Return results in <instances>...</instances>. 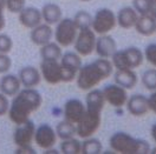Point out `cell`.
Here are the masks:
<instances>
[{"label":"cell","instance_id":"6da1fadb","mask_svg":"<svg viewBox=\"0 0 156 154\" xmlns=\"http://www.w3.org/2000/svg\"><path fill=\"white\" fill-rule=\"evenodd\" d=\"M43 104V96L36 88H23L13 96L9 108L10 120L19 125L30 119V116L40 108Z\"/></svg>","mask_w":156,"mask_h":154},{"label":"cell","instance_id":"7a4b0ae2","mask_svg":"<svg viewBox=\"0 0 156 154\" xmlns=\"http://www.w3.org/2000/svg\"><path fill=\"white\" fill-rule=\"evenodd\" d=\"M112 72V62L105 58H98L92 62L82 65L76 77L78 88L82 91H90L108 79Z\"/></svg>","mask_w":156,"mask_h":154},{"label":"cell","instance_id":"3957f363","mask_svg":"<svg viewBox=\"0 0 156 154\" xmlns=\"http://www.w3.org/2000/svg\"><path fill=\"white\" fill-rule=\"evenodd\" d=\"M110 148L114 153L122 154H148L150 145L143 139L134 138L126 132H116L109 139Z\"/></svg>","mask_w":156,"mask_h":154},{"label":"cell","instance_id":"277c9868","mask_svg":"<svg viewBox=\"0 0 156 154\" xmlns=\"http://www.w3.org/2000/svg\"><path fill=\"white\" fill-rule=\"evenodd\" d=\"M112 66L116 69H135L140 67L144 60L143 52L135 46L117 49L111 57Z\"/></svg>","mask_w":156,"mask_h":154},{"label":"cell","instance_id":"5b68a950","mask_svg":"<svg viewBox=\"0 0 156 154\" xmlns=\"http://www.w3.org/2000/svg\"><path fill=\"white\" fill-rule=\"evenodd\" d=\"M56 25V29L53 31V37L56 39V42L60 47H69L73 45L78 33V28L73 19L62 18Z\"/></svg>","mask_w":156,"mask_h":154},{"label":"cell","instance_id":"8992f818","mask_svg":"<svg viewBox=\"0 0 156 154\" xmlns=\"http://www.w3.org/2000/svg\"><path fill=\"white\" fill-rule=\"evenodd\" d=\"M101 124H102V112L87 109L83 118L76 125L77 135L82 139L90 138L99 129Z\"/></svg>","mask_w":156,"mask_h":154},{"label":"cell","instance_id":"52a82bcc","mask_svg":"<svg viewBox=\"0 0 156 154\" xmlns=\"http://www.w3.org/2000/svg\"><path fill=\"white\" fill-rule=\"evenodd\" d=\"M116 14L114 11L103 7L97 10L95 15L92 17V24L91 28L96 34H108L116 27Z\"/></svg>","mask_w":156,"mask_h":154},{"label":"cell","instance_id":"ba28073f","mask_svg":"<svg viewBox=\"0 0 156 154\" xmlns=\"http://www.w3.org/2000/svg\"><path fill=\"white\" fill-rule=\"evenodd\" d=\"M62 72H63V82H71L73 81L79 68L82 66V58L77 52H66L62 54L59 59Z\"/></svg>","mask_w":156,"mask_h":154},{"label":"cell","instance_id":"9c48e42d","mask_svg":"<svg viewBox=\"0 0 156 154\" xmlns=\"http://www.w3.org/2000/svg\"><path fill=\"white\" fill-rule=\"evenodd\" d=\"M96 33L91 27L78 29L77 37L73 42L75 52H77L80 57H88L94 51L96 45Z\"/></svg>","mask_w":156,"mask_h":154},{"label":"cell","instance_id":"30bf717a","mask_svg":"<svg viewBox=\"0 0 156 154\" xmlns=\"http://www.w3.org/2000/svg\"><path fill=\"white\" fill-rule=\"evenodd\" d=\"M40 73L41 78L50 85L63 82V72L59 60H41Z\"/></svg>","mask_w":156,"mask_h":154},{"label":"cell","instance_id":"8fae6325","mask_svg":"<svg viewBox=\"0 0 156 154\" xmlns=\"http://www.w3.org/2000/svg\"><path fill=\"white\" fill-rule=\"evenodd\" d=\"M102 92L105 99V102H108L110 106L115 108H122L123 106H126L128 100V93L126 88L117 84H111L104 87Z\"/></svg>","mask_w":156,"mask_h":154},{"label":"cell","instance_id":"7c38bea8","mask_svg":"<svg viewBox=\"0 0 156 154\" xmlns=\"http://www.w3.org/2000/svg\"><path fill=\"white\" fill-rule=\"evenodd\" d=\"M36 132V125L32 120L27 119L23 124L17 125V128L13 133V142L17 145V147L20 146H29L32 144Z\"/></svg>","mask_w":156,"mask_h":154},{"label":"cell","instance_id":"4fadbf2b","mask_svg":"<svg viewBox=\"0 0 156 154\" xmlns=\"http://www.w3.org/2000/svg\"><path fill=\"white\" fill-rule=\"evenodd\" d=\"M34 142L38 147L43 149H48L53 147L57 142V134L53 127H51L49 124H41L36 128L34 132Z\"/></svg>","mask_w":156,"mask_h":154},{"label":"cell","instance_id":"5bb4252c","mask_svg":"<svg viewBox=\"0 0 156 154\" xmlns=\"http://www.w3.org/2000/svg\"><path fill=\"white\" fill-rule=\"evenodd\" d=\"M87 111L85 104L79 99H69L64 105V119L77 125Z\"/></svg>","mask_w":156,"mask_h":154},{"label":"cell","instance_id":"9a60e30c","mask_svg":"<svg viewBox=\"0 0 156 154\" xmlns=\"http://www.w3.org/2000/svg\"><path fill=\"white\" fill-rule=\"evenodd\" d=\"M117 51L116 40L109 34H101L99 38L96 39L95 52L99 58L109 59Z\"/></svg>","mask_w":156,"mask_h":154},{"label":"cell","instance_id":"2e32d148","mask_svg":"<svg viewBox=\"0 0 156 154\" xmlns=\"http://www.w3.org/2000/svg\"><path fill=\"white\" fill-rule=\"evenodd\" d=\"M18 19H19V22L24 27L30 29L38 26L39 24H41V21H43L40 10L37 7H33V6H29V7L25 6L18 13Z\"/></svg>","mask_w":156,"mask_h":154},{"label":"cell","instance_id":"e0dca14e","mask_svg":"<svg viewBox=\"0 0 156 154\" xmlns=\"http://www.w3.org/2000/svg\"><path fill=\"white\" fill-rule=\"evenodd\" d=\"M126 106L133 116H143L149 112L148 98L143 94H133L128 98Z\"/></svg>","mask_w":156,"mask_h":154},{"label":"cell","instance_id":"ac0fdd59","mask_svg":"<svg viewBox=\"0 0 156 154\" xmlns=\"http://www.w3.org/2000/svg\"><path fill=\"white\" fill-rule=\"evenodd\" d=\"M18 77L21 86L25 88H36L41 81V73L34 66H25L19 71Z\"/></svg>","mask_w":156,"mask_h":154},{"label":"cell","instance_id":"d6986e66","mask_svg":"<svg viewBox=\"0 0 156 154\" xmlns=\"http://www.w3.org/2000/svg\"><path fill=\"white\" fill-rule=\"evenodd\" d=\"M52 37H53V29L51 27V25L45 22L39 24L38 26L33 27L31 29V34H30L31 41L39 47L50 42Z\"/></svg>","mask_w":156,"mask_h":154},{"label":"cell","instance_id":"ffe728a7","mask_svg":"<svg viewBox=\"0 0 156 154\" xmlns=\"http://www.w3.org/2000/svg\"><path fill=\"white\" fill-rule=\"evenodd\" d=\"M21 89V82L18 75L6 74L0 79V92L7 96L16 95Z\"/></svg>","mask_w":156,"mask_h":154},{"label":"cell","instance_id":"44dd1931","mask_svg":"<svg viewBox=\"0 0 156 154\" xmlns=\"http://www.w3.org/2000/svg\"><path fill=\"white\" fill-rule=\"evenodd\" d=\"M138 18V13L134 10V7H123L118 11L116 14L117 25L124 29L133 28L136 24V20Z\"/></svg>","mask_w":156,"mask_h":154},{"label":"cell","instance_id":"7402d4cb","mask_svg":"<svg viewBox=\"0 0 156 154\" xmlns=\"http://www.w3.org/2000/svg\"><path fill=\"white\" fill-rule=\"evenodd\" d=\"M115 84L122 86L126 89H133L137 84V74L134 69H116L115 74Z\"/></svg>","mask_w":156,"mask_h":154},{"label":"cell","instance_id":"603a6c76","mask_svg":"<svg viewBox=\"0 0 156 154\" xmlns=\"http://www.w3.org/2000/svg\"><path fill=\"white\" fill-rule=\"evenodd\" d=\"M134 28L136 29L138 34L144 37H150L156 32V19H154L150 14L138 15Z\"/></svg>","mask_w":156,"mask_h":154},{"label":"cell","instance_id":"cb8c5ba5","mask_svg":"<svg viewBox=\"0 0 156 154\" xmlns=\"http://www.w3.org/2000/svg\"><path fill=\"white\" fill-rule=\"evenodd\" d=\"M41 12V18L45 24L49 25H56L59 20L63 18V12L60 6L55 2H48L43 6L40 10Z\"/></svg>","mask_w":156,"mask_h":154},{"label":"cell","instance_id":"d4e9b609","mask_svg":"<svg viewBox=\"0 0 156 154\" xmlns=\"http://www.w3.org/2000/svg\"><path fill=\"white\" fill-rule=\"evenodd\" d=\"M104 104H105V99L103 95L102 89L98 88H92L90 89L85 98V107L87 109H91V111H96V112H102L104 108Z\"/></svg>","mask_w":156,"mask_h":154},{"label":"cell","instance_id":"484cf974","mask_svg":"<svg viewBox=\"0 0 156 154\" xmlns=\"http://www.w3.org/2000/svg\"><path fill=\"white\" fill-rule=\"evenodd\" d=\"M39 53H40L41 60H59L63 54L62 47L57 42H52V41L40 46Z\"/></svg>","mask_w":156,"mask_h":154},{"label":"cell","instance_id":"4316f807","mask_svg":"<svg viewBox=\"0 0 156 154\" xmlns=\"http://www.w3.org/2000/svg\"><path fill=\"white\" fill-rule=\"evenodd\" d=\"M56 134L57 138H59L60 140H65V139H70V138H73L75 135H77L76 132V125L70 122L68 120H63L57 124L56 126Z\"/></svg>","mask_w":156,"mask_h":154},{"label":"cell","instance_id":"83f0119b","mask_svg":"<svg viewBox=\"0 0 156 154\" xmlns=\"http://www.w3.org/2000/svg\"><path fill=\"white\" fill-rule=\"evenodd\" d=\"M103 152V145L96 138H85L82 142V151L83 154H101Z\"/></svg>","mask_w":156,"mask_h":154},{"label":"cell","instance_id":"f1b7e54d","mask_svg":"<svg viewBox=\"0 0 156 154\" xmlns=\"http://www.w3.org/2000/svg\"><path fill=\"white\" fill-rule=\"evenodd\" d=\"M82 151V142L73 138L62 140L60 142V152L63 154H79Z\"/></svg>","mask_w":156,"mask_h":154},{"label":"cell","instance_id":"f546056e","mask_svg":"<svg viewBox=\"0 0 156 154\" xmlns=\"http://www.w3.org/2000/svg\"><path fill=\"white\" fill-rule=\"evenodd\" d=\"M73 21L78 29L91 27L92 24V15L87 11H78L73 17Z\"/></svg>","mask_w":156,"mask_h":154},{"label":"cell","instance_id":"4dcf8cb0","mask_svg":"<svg viewBox=\"0 0 156 154\" xmlns=\"http://www.w3.org/2000/svg\"><path fill=\"white\" fill-rule=\"evenodd\" d=\"M142 84L148 91L156 89V68H148L142 74Z\"/></svg>","mask_w":156,"mask_h":154},{"label":"cell","instance_id":"1f68e13d","mask_svg":"<svg viewBox=\"0 0 156 154\" xmlns=\"http://www.w3.org/2000/svg\"><path fill=\"white\" fill-rule=\"evenodd\" d=\"M151 0H133V7L138 13V15L149 14L151 10Z\"/></svg>","mask_w":156,"mask_h":154},{"label":"cell","instance_id":"d6a6232c","mask_svg":"<svg viewBox=\"0 0 156 154\" xmlns=\"http://www.w3.org/2000/svg\"><path fill=\"white\" fill-rule=\"evenodd\" d=\"M13 48V41L9 34L0 32V53H10Z\"/></svg>","mask_w":156,"mask_h":154},{"label":"cell","instance_id":"836d02e7","mask_svg":"<svg viewBox=\"0 0 156 154\" xmlns=\"http://www.w3.org/2000/svg\"><path fill=\"white\" fill-rule=\"evenodd\" d=\"M144 59L156 68V44H149L144 49Z\"/></svg>","mask_w":156,"mask_h":154},{"label":"cell","instance_id":"e575fe53","mask_svg":"<svg viewBox=\"0 0 156 154\" xmlns=\"http://www.w3.org/2000/svg\"><path fill=\"white\" fill-rule=\"evenodd\" d=\"M5 1H6V10L17 14L25 7L26 4V0H5Z\"/></svg>","mask_w":156,"mask_h":154},{"label":"cell","instance_id":"d590c367","mask_svg":"<svg viewBox=\"0 0 156 154\" xmlns=\"http://www.w3.org/2000/svg\"><path fill=\"white\" fill-rule=\"evenodd\" d=\"M12 67V59L7 53H0V74L7 73Z\"/></svg>","mask_w":156,"mask_h":154},{"label":"cell","instance_id":"8d00e7d4","mask_svg":"<svg viewBox=\"0 0 156 154\" xmlns=\"http://www.w3.org/2000/svg\"><path fill=\"white\" fill-rule=\"evenodd\" d=\"M10 104L11 102L9 101V96L0 92V116H4L7 114L9 108H10Z\"/></svg>","mask_w":156,"mask_h":154},{"label":"cell","instance_id":"74e56055","mask_svg":"<svg viewBox=\"0 0 156 154\" xmlns=\"http://www.w3.org/2000/svg\"><path fill=\"white\" fill-rule=\"evenodd\" d=\"M5 10H6V1L5 0H0V32L5 28V26H6Z\"/></svg>","mask_w":156,"mask_h":154},{"label":"cell","instance_id":"f35d334b","mask_svg":"<svg viewBox=\"0 0 156 154\" xmlns=\"http://www.w3.org/2000/svg\"><path fill=\"white\" fill-rule=\"evenodd\" d=\"M16 154H36V149L29 145V146H20V147H17L16 149Z\"/></svg>","mask_w":156,"mask_h":154},{"label":"cell","instance_id":"ab89813d","mask_svg":"<svg viewBox=\"0 0 156 154\" xmlns=\"http://www.w3.org/2000/svg\"><path fill=\"white\" fill-rule=\"evenodd\" d=\"M148 105H149V111L156 114V89L151 91V94L148 98Z\"/></svg>","mask_w":156,"mask_h":154},{"label":"cell","instance_id":"60d3db41","mask_svg":"<svg viewBox=\"0 0 156 154\" xmlns=\"http://www.w3.org/2000/svg\"><path fill=\"white\" fill-rule=\"evenodd\" d=\"M154 19H156V1H153V5H151V10L149 13Z\"/></svg>","mask_w":156,"mask_h":154},{"label":"cell","instance_id":"b9f144b4","mask_svg":"<svg viewBox=\"0 0 156 154\" xmlns=\"http://www.w3.org/2000/svg\"><path fill=\"white\" fill-rule=\"evenodd\" d=\"M150 133H151L153 140L156 142V122L155 124H153V126H151V128H150Z\"/></svg>","mask_w":156,"mask_h":154},{"label":"cell","instance_id":"7bdbcfd3","mask_svg":"<svg viewBox=\"0 0 156 154\" xmlns=\"http://www.w3.org/2000/svg\"><path fill=\"white\" fill-rule=\"evenodd\" d=\"M149 153L156 154V147H154V148H150V152H149Z\"/></svg>","mask_w":156,"mask_h":154},{"label":"cell","instance_id":"ee69618b","mask_svg":"<svg viewBox=\"0 0 156 154\" xmlns=\"http://www.w3.org/2000/svg\"><path fill=\"white\" fill-rule=\"evenodd\" d=\"M80 1H83V2H89V1H91V0H80Z\"/></svg>","mask_w":156,"mask_h":154},{"label":"cell","instance_id":"f6af8a7d","mask_svg":"<svg viewBox=\"0 0 156 154\" xmlns=\"http://www.w3.org/2000/svg\"><path fill=\"white\" fill-rule=\"evenodd\" d=\"M151 1H156V0H151Z\"/></svg>","mask_w":156,"mask_h":154},{"label":"cell","instance_id":"bcb514c9","mask_svg":"<svg viewBox=\"0 0 156 154\" xmlns=\"http://www.w3.org/2000/svg\"><path fill=\"white\" fill-rule=\"evenodd\" d=\"M155 33H156V32H155Z\"/></svg>","mask_w":156,"mask_h":154}]
</instances>
